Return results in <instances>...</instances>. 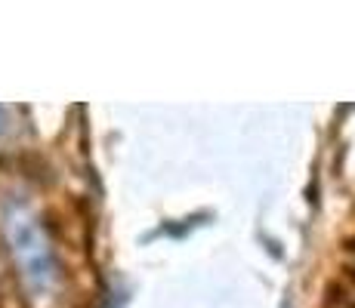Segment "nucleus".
I'll return each mask as SVG.
<instances>
[{"label":"nucleus","instance_id":"f257e3e1","mask_svg":"<svg viewBox=\"0 0 355 308\" xmlns=\"http://www.w3.org/2000/svg\"><path fill=\"white\" fill-rule=\"evenodd\" d=\"M3 235L28 299L53 302L59 290V262L56 253H53L50 235L40 225V219L34 216V210L12 201L3 210Z\"/></svg>","mask_w":355,"mask_h":308},{"label":"nucleus","instance_id":"f03ea898","mask_svg":"<svg viewBox=\"0 0 355 308\" xmlns=\"http://www.w3.org/2000/svg\"><path fill=\"white\" fill-rule=\"evenodd\" d=\"M3 127H6V111H3V105H0V133H3Z\"/></svg>","mask_w":355,"mask_h":308},{"label":"nucleus","instance_id":"7ed1b4c3","mask_svg":"<svg viewBox=\"0 0 355 308\" xmlns=\"http://www.w3.org/2000/svg\"><path fill=\"white\" fill-rule=\"evenodd\" d=\"M334 308H355L352 302H334Z\"/></svg>","mask_w":355,"mask_h":308}]
</instances>
